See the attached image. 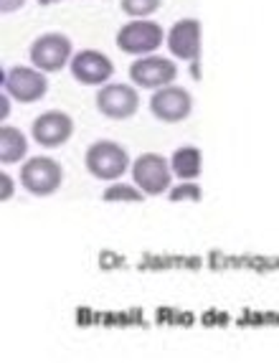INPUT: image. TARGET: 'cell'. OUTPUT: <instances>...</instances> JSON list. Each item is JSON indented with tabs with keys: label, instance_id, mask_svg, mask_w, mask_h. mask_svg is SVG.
I'll list each match as a JSON object with an SVG mask.
<instances>
[{
	"label": "cell",
	"instance_id": "cell-1",
	"mask_svg": "<svg viewBox=\"0 0 279 363\" xmlns=\"http://www.w3.org/2000/svg\"><path fill=\"white\" fill-rule=\"evenodd\" d=\"M87 168L97 178H117L127 170V153L112 140H99L87 150Z\"/></svg>",
	"mask_w": 279,
	"mask_h": 363
},
{
	"label": "cell",
	"instance_id": "cell-2",
	"mask_svg": "<svg viewBox=\"0 0 279 363\" xmlns=\"http://www.w3.org/2000/svg\"><path fill=\"white\" fill-rule=\"evenodd\" d=\"M61 165L51 158H31L23 170H20V181L36 196H46L61 185Z\"/></svg>",
	"mask_w": 279,
	"mask_h": 363
},
{
	"label": "cell",
	"instance_id": "cell-3",
	"mask_svg": "<svg viewBox=\"0 0 279 363\" xmlns=\"http://www.w3.org/2000/svg\"><path fill=\"white\" fill-rule=\"evenodd\" d=\"M163 41V28L153 20H135L119 28L117 44L127 54H150L153 49L160 46Z\"/></svg>",
	"mask_w": 279,
	"mask_h": 363
},
{
	"label": "cell",
	"instance_id": "cell-4",
	"mask_svg": "<svg viewBox=\"0 0 279 363\" xmlns=\"http://www.w3.org/2000/svg\"><path fill=\"white\" fill-rule=\"evenodd\" d=\"M69 54H71V44L61 33H46L36 38L31 46V61L44 71H58L69 61Z\"/></svg>",
	"mask_w": 279,
	"mask_h": 363
},
{
	"label": "cell",
	"instance_id": "cell-5",
	"mask_svg": "<svg viewBox=\"0 0 279 363\" xmlns=\"http://www.w3.org/2000/svg\"><path fill=\"white\" fill-rule=\"evenodd\" d=\"M132 176H135V183L145 190V193H163L170 185L167 160L163 155H155V153L140 155L135 168H132Z\"/></svg>",
	"mask_w": 279,
	"mask_h": 363
},
{
	"label": "cell",
	"instance_id": "cell-6",
	"mask_svg": "<svg viewBox=\"0 0 279 363\" xmlns=\"http://www.w3.org/2000/svg\"><path fill=\"white\" fill-rule=\"evenodd\" d=\"M3 87L8 94H13L20 102H36L38 97H44L46 92V79L44 74H38L36 69L28 66H15L3 74Z\"/></svg>",
	"mask_w": 279,
	"mask_h": 363
},
{
	"label": "cell",
	"instance_id": "cell-7",
	"mask_svg": "<svg viewBox=\"0 0 279 363\" xmlns=\"http://www.w3.org/2000/svg\"><path fill=\"white\" fill-rule=\"evenodd\" d=\"M178 69L173 61H167L163 56H145L140 61H135L130 66V76L140 84V87H163L175 79Z\"/></svg>",
	"mask_w": 279,
	"mask_h": 363
},
{
	"label": "cell",
	"instance_id": "cell-8",
	"mask_svg": "<svg viewBox=\"0 0 279 363\" xmlns=\"http://www.w3.org/2000/svg\"><path fill=\"white\" fill-rule=\"evenodd\" d=\"M190 94L180 87H163L153 94L150 99V110H153L155 117L160 120H167V122H175V120H183L188 112H190Z\"/></svg>",
	"mask_w": 279,
	"mask_h": 363
},
{
	"label": "cell",
	"instance_id": "cell-9",
	"mask_svg": "<svg viewBox=\"0 0 279 363\" xmlns=\"http://www.w3.org/2000/svg\"><path fill=\"white\" fill-rule=\"evenodd\" d=\"M137 92L127 84H110L97 94V107L107 117H130L137 110Z\"/></svg>",
	"mask_w": 279,
	"mask_h": 363
},
{
	"label": "cell",
	"instance_id": "cell-10",
	"mask_svg": "<svg viewBox=\"0 0 279 363\" xmlns=\"http://www.w3.org/2000/svg\"><path fill=\"white\" fill-rule=\"evenodd\" d=\"M71 130H74V122L63 112H46V115L36 117V122H33V137L46 147H56L61 142H66Z\"/></svg>",
	"mask_w": 279,
	"mask_h": 363
},
{
	"label": "cell",
	"instance_id": "cell-11",
	"mask_svg": "<svg viewBox=\"0 0 279 363\" xmlns=\"http://www.w3.org/2000/svg\"><path fill=\"white\" fill-rule=\"evenodd\" d=\"M71 74L84 84H102L112 76V61L99 51H79L71 61Z\"/></svg>",
	"mask_w": 279,
	"mask_h": 363
},
{
	"label": "cell",
	"instance_id": "cell-12",
	"mask_svg": "<svg viewBox=\"0 0 279 363\" xmlns=\"http://www.w3.org/2000/svg\"><path fill=\"white\" fill-rule=\"evenodd\" d=\"M167 46L175 56L180 59H193L198 54V46H201V26L198 20L193 18H185L180 23H175L167 33Z\"/></svg>",
	"mask_w": 279,
	"mask_h": 363
},
{
	"label": "cell",
	"instance_id": "cell-13",
	"mask_svg": "<svg viewBox=\"0 0 279 363\" xmlns=\"http://www.w3.org/2000/svg\"><path fill=\"white\" fill-rule=\"evenodd\" d=\"M26 137L20 130H15V127H8L3 124V130H0V158H3V163H15L26 155Z\"/></svg>",
	"mask_w": 279,
	"mask_h": 363
},
{
	"label": "cell",
	"instance_id": "cell-14",
	"mask_svg": "<svg viewBox=\"0 0 279 363\" xmlns=\"http://www.w3.org/2000/svg\"><path fill=\"white\" fill-rule=\"evenodd\" d=\"M173 170L180 178H196L201 173V153L196 147H180L173 153Z\"/></svg>",
	"mask_w": 279,
	"mask_h": 363
},
{
	"label": "cell",
	"instance_id": "cell-15",
	"mask_svg": "<svg viewBox=\"0 0 279 363\" xmlns=\"http://www.w3.org/2000/svg\"><path fill=\"white\" fill-rule=\"evenodd\" d=\"M160 0H122V8L130 13V15H147L158 10Z\"/></svg>",
	"mask_w": 279,
	"mask_h": 363
},
{
	"label": "cell",
	"instance_id": "cell-16",
	"mask_svg": "<svg viewBox=\"0 0 279 363\" xmlns=\"http://www.w3.org/2000/svg\"><path fill=\"white\" fill-rule=\"evenodd\" d=\"M104 198L107 201H114V198H124V201H142V193L130 185H110L104 190Z\"/></svg>",
	"mask_w": 279,
	"mask_h": 363
},
{
	"label": "cell",
	"instance_id": "cell-17",
	"mask_svg": "<svg viewBox=\"0 0 279 363\" xmlns=\"http://www.w3.org/2000/svg\"><path fill=\"white\" fill-rule=\"evenodd\" d=\"M170 198H173V201H180V198H193V201H198V198H201V188L193 185V183L178 185V188L170 190Z\"/></svg>",
	"mask_w": 279,
	"mask_h": 363
},
{
	"label": "cell",
	"instance_id": "cell-18",
	"mask_svg": "<svg viewBox=\"0 0 279 363\" xmlns=\"http://www.w3.org/2000/svg\"><path fill=\"white\" fill-rule=\"evenodd\" d=\"M26 0H3V10L5 13H10V10H15V8H20Z\"/></svg>",
	"mask_w": 279,
	"mask_h": 363
},
{
	"label": "cell",
	"instance_id": "cell-19",
	"mask_svg": "<svg viewBox=\"0 0 279 363\" xmlns=\"http://www.w3.org/2000/svg\"><path fill=\"white\" fill-rule=\"evenodd\" d=\"M13 193V178L10 176H3V198H8Z\"/></svg>",
	"mask_w": 279,
	"mask_h": 363
},
{
	"label": "cell",
	"instance_id": "cell-20",
	"mask_svg": "<svg viewBox=\"0 0 279 363\" xmlns=\"http://www.w3.org/2000/svg\"><path fill=\"white\" fill-rule=\"evenodd\" d=\"M0 104H3V117L8 115V110H10V107H8V94H3V99H0Z\"/></svg>",
	"mask_w": 279,
	"mask_h": 363
},
{
	"label": "cell",
	"instance_id": "cell-21",
	"mask_svg": "<svg viewBox=\"0 0 279 363\" xmlns=\"http://www.w3.org/2000/svg\"><path fill=\"white\" fill-rule=\"evenodd\" d=\"M41 3H54V0H41Z\"/></svg>",
	"mask_w": 279,
	"mask_h": 363
}]
</instances>
